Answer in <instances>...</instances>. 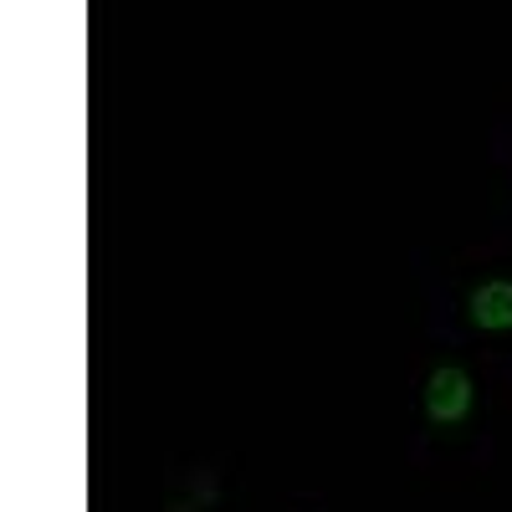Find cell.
<instances>
[{"mask_svg":"<svg viewBox=\"0 0 512 512\" xmlns=\"http://www.w3.org/2000/svg\"><path fill=\"white\" fill-rule=\"evenodd\" d=\"M466 410H472V379H466L461 369H436L431 379H425V415H431L436 425H451L461 420Z\"/></svg>","mask_w":512,"mask_h":512,"instance_id":"cell-1","label":"cell"},{"mask_svg":"<svg viewBox=\"0 0 512 512\" xmlns=\"http://www.w3.org/2000/svg\"><path fill=\"white\" fill-rule=\"evenodd\" d=\"M472 323L487 328V333L512 328V282H487V287H477V297H472Z\"/></svg>","mask_w":512,"mask_h":512,"instance_id":"cell-2","label":"cell"}]
</instances>
